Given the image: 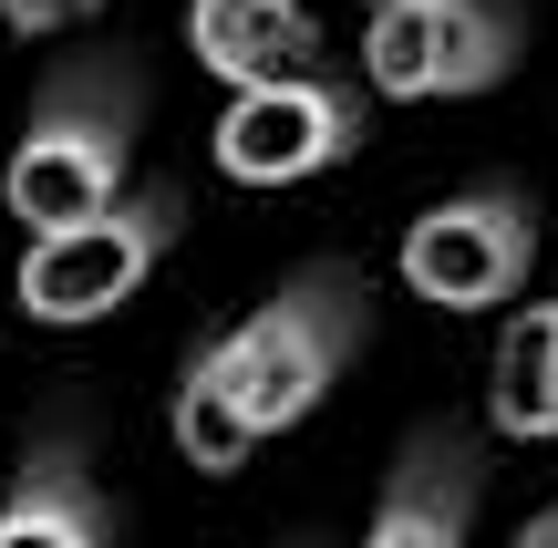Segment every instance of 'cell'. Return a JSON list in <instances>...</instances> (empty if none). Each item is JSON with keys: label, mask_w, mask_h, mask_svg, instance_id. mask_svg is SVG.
I'll return each instance as SVG.
<instances>
[{"label": "cell", "mask_w": 558, "mask_h": 548, "mask_svg": "<svg viewBox=\"0 0 558 548\" xmlns=\"http://www.w3.org/2000/svg\"><path fill=\"white\" fill-rule=\"evenodd\" d=\"M362 321H373V310H362V280L331 269V259L300 269L290 290H269L239 331H218V342L186 363V383H177V455L197 476H239L269 435H290L300 414L352 373Z\"/></svg>", "instance_id": "6da1fadb"}, {"label": "cell", "mask_w": 558, "mask_h": 548, "mask_svg": "<svg viewBox=\"0 0 558 548\" xmlns=\"http://www.w3.org/2000/svg\"><path fill=\"white\" fill-rule=\"evenodd\" d=\"M135 114H145V83L135 62H62L41 83L32 124H21L11 166H0V197L11 218L32 228H73L94 207L124 197V166H135Z\"/></svg>", "instance_id": "7a4b0ae2"}, {"label": "cell", "mask_w": 558, "mask_h": 548, "mask_svg": "<svg viewBox=\"0 0 558 548\" xmlns=\"http://www.w3.org/2000/svg\"><path fill=\"white\" fill-rule=\"evenodd\" d=\"M166 248H177V186H135V197L94 207L73 228H41L21 248V269H11V301L32 321H52V331H83V321L135 301Z\"/></svg>", "instance_id": "3957f363"}, {"label": "cell", "mask_w": 558, "mask_h": 548, "mask_svg": "<svg viewBox=\"0 0 558 548\" xmlns=\"http://www.w3.org/2000/svg\"><path fill=\"white\" fill-rule=\"evenodd\" d=\"M527 52L518 0H383L362 21V83L393 103H456L507 83Z\"/></svg>", "instance_id": "277c9868"}, {"label": "cell", "mask_w": 558, "mask_h": 548, "mask_svg": "<svg viewBox=\"0 0 558 548\" xmlns=\"http://www.w3.org/2000/svg\"><path fill=\"white\" fill-rule=\"evenodd\" d=\"M538 269V207L527 186H465L403 228V290L435 310H507Z\"/></svg>", "instance_id": "5b68a950"}, {"label": "cell", "mask_w": 558, "mask_h": 548, "mask_svg": "<svg viewBox=\"0 0 558 548\" xmlns=\"http://www.w3.org/2000/svg\"><path fill=\"white\" fill-rule=\"evenodd\" d=\"M352 145H362V94L331 83L320 62L279 73V83H239L218 114V166L239 186H300L320 166H341Z\"/></svg>", "instance_id": "8992f818"}, {"label": "cell", "mask_w": 558, "mask_h": 548, "mask_svg": "<svg viewBox=\"0 0 558 548\" xmlns=\"http://www.w3.org/2000/svg\"><path fill=\"white\" fill-rule=\"evenodd\" d=\"M465 528H476V446L456 425H424L403 446V466L383 476L362 548H465Z\"/></svg>", "instance_id": "52a82bcc"}, {"label": "cell", "mask_w": 558, "mask_h": 548, "mask_svg": "<svg viewBox=\"0 0 558 548\" xmlns=\"http://www.w3.org/2000/svg\"><path fill=\"white\" fill-rule=\"evenodd\" d=\"M186 52L218 83H279V73H311L320 21L311 0H186Z\"/></svg>", "instance_id": "ba28073f"}, {"label": "cell", "mask_w": 558, "mask_h": 548, "mask_svg": "<svg viewBox=\"0 0 558 548\" xmlns=\"http://www.w3.org/2000/svg\"><path fill=\"white\" fill-rule=\"evenodd\" d=\"M0 548H114V508H104V487L83 476L73 435L21 455L11 497H0Z\"/></svg>", "instance_id": "9c48e42d"}, {"label": "cell", "mask_w": 558, "mask_h": 548, "mask_svg": "<svg viewBox=\"0 0 558 548\" xmlns=\"http://www.w3.org/2000/svg\"><path fill=\"white\" fill-rule=\"evenodd\" d=\"M486 414H497V435H518V446H548L558 435V301H527L518 321L497 331Z\"/></svg>", "instance_id": "30bf717a"}, {"label": "cell", "mask_w": 558, "mask_h": 548, "mask_svg": "<svg viewBox=\"0 0 558 548\" xmlns=\"http://www.w3.org/2000/svg\"><path fill=\"white\" fill-rule=\"evenodd\" d=\"M104 0H0V21H11L21 41H52V32H73V21H94Z\"/></svg>", "instance_id": "8fae6325"}, {"label": "cell", "mask_w": 558, "mask_h": 548, "mask_svg": "<svg viewBox=\"0 0 558 548\" xmlns=\"http://www.w3.org/2000/svg\"><path fill=\"white\" fill-rule=\"evenodd\" d=\"M518 548H558V508H548V517H538V528H527Z\"/></svg>", "instance_id": "7c38bea8"}, {"label": "cell", "mask_w": 558, "mask_h": 548, "mask_svg": "<svg viewBox=\"0 0 558 548\" xmlns=\"http://www.w3.org/2000/svg\"><path fill=\"white\" fill-rule=\"evenodd\" d=\"M362 11H383V0H362Z\"/></svg>", "instance_id": "4fadbf2b"}, {"label": "cell", "mask_w": 558, "mask_h": 548, "mask_svg": "<svg viewBox=\"0 0 558 548\" xmlns=\"http://www.w3.org/2000/svg\"><path fill=\"white\" fill-rule=\"evenodd\" d=\"M300 548H311V538H300Z\"/></svg>", "instance_id": "5bb4252c"}]
</instances>
